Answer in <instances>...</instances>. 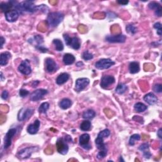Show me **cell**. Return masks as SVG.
Listing matches in <instances>:
<instances>
[{
    "label": "cell",
    "mask_w": 162,
    "mask_h": 162,
    "mask_svg": "<svg viewBox=\"0 0 162 162\" xmlns=\"http://www.w3.org/2000/svg\"><path fill=\"white\" fill-rule=\"evenodd\" d=\"M15 10H17L20 14L24 13H34L38 11H40L44 13L49 12V8L44 4L35 5L33 1H24L21 3H18L15 6Z\"/></svg>",
    "instance_id": "cell-1"
},
{
    "label": "cell",
    "mask_w": 162,
    "mask_h": 162,
    "mask_svg": "<svg viewBox=\"0 0 162 162\" xmlns=\"http://www.w3.org/2000/svg\"><path fill=\"white\" fill-rule=\"evenodd\" d=\"M64 17V14L60 12H51L48 15L46 22L50 27H57L63 21Z\"/></svg>",
    "instance_id": "cell-2"
},
{
    "label": "cell",
    "mask_w": 162,
    "mask_h": 162,
    "mask_svg": "<svg viewBox=\"0 0 162 162\" xmlns=\"http://www.w3.org/2000/svg\"><path fill=\"white\" fill-rule=\"evenodd\" d=\"M110 135V131L108 129H104L102 131L99 132V133L98 134L97 138L95 139V144L99 151L108 152L107 146L104 143V139L108 138Z\"/></svg>",
    "instance_id": "cell-3"
},
{
    "label": "cell",
    "mask_w": 162,
    "mask_h": 162,
    "mask_svg": "<svg viewBox=\"0 0 162 162\" xmlns=\"http://www.w3.org/2000/svg\"><path fill=\"white\" fill-rule=\"evenodd\" d=\"M63 39L65 40V44L68 46L73 48L74 49L78 50L80 48V40L77 37L70 38L67 34H63Z\"/></svg>",
    "instance_id": "cell-4"
},
{
    "label": "cell",
    "mask_w": 162,
    "mask_h": 162,
    "mask_svg": "<svg viewBox=\"0 0 162 162\" xmlns=\"http://www.w3.org/2000/svg\"><path fill=\"white\" fill-rule=\"evenodd\" d=\"M39 150L38 147L31 146L24 148L19 151L17 153V156L20 159H27L31 156L32 154L34 152H36Z\"/></svg>",
    "instance_id": "cell-5"
},
{
    "label": "cell",
    "mask_w": 162,
    "mask_h": 162,
    "mask_svg": "<svg viewBox=\"0 0 162 162\" xmlns=\"http://www.w3.org/2000/svg\"><path fill=\"white\" fill-rule=\"evenodd\" d=\"M56 146L58 153L62 155H67L69 147L68 145V142L66 141L64 138H61L58 139L57 143H56Z\"/></svg>",
    "instance_id": "cell-6"
},
{
    "label": "cell",
    "mask_w": 162,
    "mask_h": 162,
    "mask_svg": "<svg viewBox=\"0 0 162 162\" xmlns=\"http://www.w3.org/2000/svg\"><path fill=\"white\" fill-rule=\"evenodd\" d=\"M115 64V62L110 58H103L96 62L95 67L99 70H105L110 68Z\"/></svg>",
    "instance_id": "cell-7"
},
{
    "label": "cell",
    "mask_w": 162,
    "mask_h": 162,
    "mask_svg": "<svg viewBox=\"0 0 162 162\" xmlns=\"http://www.w3.org/2000/svg\"><path fill=\"white\" fill-rule=\"evenodd\" d=\"M17 129L15 128H12L9 129V130L7 132L4 138V149H8L9 147L11 146L12 143V139L13 137L17 133Z\"/></svg>",
    "instance_id": "cell-8"
},
{
    "label": "cell",
    "mask_w": 162,
    "mask_h": 162,
    "mask_svg": "<svg viewBox=\"0 0 162 162\" xmlns=\"http://www.w3.org/2000/svg\"><path fill=\"white\" fill-rule=\"evenodd\" d=\"M34 113V110L32 108H22L20 110L17 115V119L20 122H22L29 119Z\"/></svg>",
    "instance_id": "cell-9"
},
{
    "label": "cell",
    "mask_w": 162,
    "mask_h": 162,
    "mask_svg": "<svg viewBox=\"0 0 162 162\" xmlns=\"http://www.w3.org/2000/svg\"><path fill=\"white\" fill-rule=\"evenodd\" d=\"M105 40L110 43H124L126 40V36L124 34L108 35L105 37Z\"/></svg>",
    "instance_id": "cell-10"
},
{
    "label": "cell",
    "mask_w": 162,
    "mask_h": 162,
    "mask_svg": "<svg viewBox=\"0 0 162 162\" xmlns=\"http://www.w3.org/2000/svg\"><path fill=\"white\" fill-rule=\"evenodd\" d=\"M58 66L54 60L51 58H47L45 60V70L49 74H53L57 71Z\"/></svg>",
    "instance_id": "cell-11"
},
{
    "label": "cell",
    "mask_w": 162,
    "mask_h": 162,
    "mask_svg": "<svg viewBox=\"0 0 162 162\" xmlns=\"http://www.w3.org/2000/svg\"><path fill=\"white\" fill-rule=\"evenodd\" d=\"M48 93V91L44 89H38L30 94V100L32 101H38L42 99L45 95Z\"/></svg>",
    "instance_id": "cell-12"
},
{
    "label": "cell",
    "mask_w": 162,
    "mask_h": 162,
    "mask_svg": "<svg viewBox=\"0 0 162 162\" xmlns=\"http://www.w3.org/2000/svg\"><path fill=\"white\" fill-rule=\"evenodd\" d=\"M18 72L23 75H28L32 72V68L30 67V62L29 60H25L22 61V62L18 67Z\"/></svg>",
    "instance_id": "cell-13"
},
{
    "label": "cell",
    "mask_w": 162,
    "mask_h": 162,
    "mask_svg": "<svg viewBox=\"0 0 162 162\" xmlns=\"http://www.w3.org/2000/svg\"><path fill=\"white\" fill-rule=\"evenodd\" d=\"M90 80L88 78H79L75 81V90L79 93L83 91L89 84Z\"/></svg>",
    "instance_id": "cell-14"
},
{
    "label": "cell",
    "mask_w": 162,
    "mask_h": 162,
    "mask_svg": "<svg viewBox=\"0 0 162 162\" xmlns=\"http://www.w3.org/2000/svg\"><path fill=\"white\" fill-rule=\"evenodd\" d=\"M115 82V79L112 75H104L101 77L100 86L103 89H107L111 85H112Z\"/></svg>",
    "instance_id": "cell-15"
},
{
    "label": "cell",
    "mask_w": 162,
    "mask_h": 162,
    "mask_svg": "<svg viewBox=\"0 0 162 162\" xmlns=\"http://www.w3.org/2000/svg\"><path fill=\"white\" fill-rule=\"evenodd\" d=\"M90 135L89 134L85 133L81 135L79 137V145L85 150H89L91 149V145L89 144Z\"/></svg>",
    "instance_id": "cell-16"
},
{
    "label": "cell",
    "mask_w": 162,
    "mask_h": 162,
    "mask_svg": "<svg viewBox=\"0 0 162 162\" xmlns=\"http://www.w3.org/2000/svg\"><path fill=\"white\" fill-rule=\"evenodd\" d=\"M19 15L20 13L18 12L15 9L10 10L4 13L5 18H6V20L8 22H16L19 17Z\"/></svg>",
    "instance_id": "cell-17"
},
{
    "label": "cell",
    "mask_w": 162,
    "mask_h": 162,
    "mask_svg": "<svg viewBox=\"0 0 162 162\" xmlns=\"http://www.w3.org/2000/svg\"><path fill=\"white\" fill-rule=\"evenodd\" d=\"M27 41L29 44L33 45L36 48L40 46H43L44 43V38L40 35H35L33 38H30L27 40Z\"/></svg>",
    "instance_id": "cell-18"
},
{
    "label": "cell",
    "mask_w": 162,
    "mask_h": 162,
    "mask_svg": "<svg viewBox=\"0 0 162 162\" xmlns=\"http://www.w3.org/2000/svg\"><path fill=\"white\" fill-rule=\"evenodd\" d=\"M40 121L38 119L35 120L33 124H29L27 127V133L31 135H34L38 133L40 127Z\"/></svg>",
    "instance_id": "cell-19"
},
{
    "label": "cell",
    "mask_w": 162,
    "mask_h": 162,
    "mask_svg": "<svg viewBox=\"0 0 162 162\" xmlns=\"http://www.w3.org/2000/svg\"><path fill=\"white\" fill-rule=\"evenodd\" d=\"M143 99L149 105H154L158 102V98L153 93H149L146 94Z\"/></svg>",
    "instance_id": "cell-20"
},
{
    "label": "cell",
    "mask_w": 162,
    "mask_h": 162,
    "mask_svg": "<svg viewBox=\"0 0 162 162\" xmlns=\"http://www.w3.org/2000/svg\"><path fill=\"white\" fill-rule=\"evenodd\" d=\"M12 54L8 52L1 53L0 54V65L5 66L8 63V60L11 58Z\"/></svg>",
    "instance_id": "cell-21"
},
{
    "label": "cell",
    "mask_w": 162,
    "mask_h": 162,
    "mask_svg": "<svg viewBox=\"0 0 162 162\" xmlns=\"http://www.w3.org/2000/svg\"><path fill=\"white\" fill-rule=\"evenodd\" d=\"M70 78V75L68 73H62L60 74L57 79H56V83L58 85H62L65 82H67Z\"/></svg>",
    "instance_id": "cell-22"
},
{
    "label": "cell",
    "mask_w": 162,
    "mask_h": 162,
    "mask_svg": "<svg viewBox=\"0 0 162 162\" xmlns=\"http://www.w3.org/2000/svg\"><path fill=\"white\" fill-rule=\"evenodd\" d=\"M75 61L74 56L70 53H66L63 58V62L65 65H70L73 64Z\"/></svg>",
    "instance_id": "cell-23"
},
{
    "label": "cell",
    "mask_w": 162,
    "mask_h": 162,
    "mask_svg": "<svg viewBox=\"0 0 162 162\" xmlns=\"http://www.w3.org/2000/svg\"><path fill=\"white\" fill-rule=\"evenodd\" d=\"M129 70L130 74H135L138 73L140 70L139 63L137 62H132L129 65Z\"/></svg>",
    "instance_id": "cell-24"
},
{
    "label": "cell",
    "mask_w": 162,
    "mask_h": 162,
    "mask_svg": "<svg viewBox=\"0 0 162 162\" xmlns=\"http://www.w3.org/2000/svg\"><path fill=\"white\" fill-rule=\"evenodd\" d=\"M72 102L70 99L68 98H63L60 101L59 106L63 110H67L70 106H72Z\"/></svg>",
    "instance_id": "cell-25"
},
{
    "label": "cell",
    "mask_w": 162,
    "mask_h": 162,
    "mask_svg": "<svg viewBox=\"0 0 162 162\" xmlns=\"http://www.w3.org/2000/svg\"><path fill=\"white\" fill-rule=\"evenodd\" d=\"M96 112L91 109H89L85 111L82 114V118L85 120H91L95 117Z\"/></svg>",
    "instance_id": "cell-26"
},
{
    "label": "cell",
    "mask_w": 162,
    "mask_h": 162,
    "mask_svg": "<svg viewBox=\"0 0 162 162\" xmlns=\"http://www.w3.org/2000/svg\"><path fill=\"white\" fill-rule=\"evenodd\" d=\"M134 108L136 112L142 113V112H144V111H145L147 109H148V106L143 103L138 102V103H136L134 105Z\"/></svg>",
    "instance_id": "cell-27"
},
{
    "label": "cell",
    "mask_w": 162,
    "mask_h": 162,
    "mask_svg": "<svg viewBox=\"0 0 162 162\" xmlns=\"http://www.w3.org/2000/svg\"><path fill=\"white\" fill-rule=\"evenodd\" d=\"M53 44L54 46L55 49L57 51V52H62L64 49V46L61 40L58 39H54L53 40Z\"/></svg>",
    "instance_id": "cell-28"
},
{
    "label": "cell",
    "mask_w": 162,
    "mask_h": 162,
    "mask_svg": "<svg viewBox=\"0 0 162 162\" xmlns=\"http://www.w3.org/2000/svg\"><path fill=\"white\" fill-rule=\"evenodd\" d=\"M127 90V85L124 83H120L116 86L115 89V93L119 94H123L126 92Z\"/></svg>",
    "instance_id": "cell-29"
},
{
    "label": "cell",
    "mask_w": 162,
    "mask_h": 162,
    "mask_svg": "<svg viewBox=\"0 0 162 162\" xmlns=\"http://www.w3.org/2000/svg\"><path fill=\"white\" fill-rule=\"evenodd\" d=\"M91 126H92V125H91V122L89 120H85L81 123L80 129L82 131H88L91 129Z\"/></svg>",
    "instance_id": "cell-30"
},
{
    "label": "cell",
    "mask_w": 162,
    "mask_h": 162,
    "mask_svg": "<svg viewBox=\"0 0 162 162\" xmlns=\"http://www.w3.org/2000/svg\"><path fill=\"white\" fill-rule=\"evenodd\" d=\"M49 108V104L48 102L43 103L39 106L38 108V111L40 113H46L48 110Z\"/></svg>",
    "instance_id": "cell-31"
},
{
    "label": "cell",
    "mask_w": 162,
    "mask_h": 162,
    "mask_svg": "<svg viewBox=\"0 0 162 162\" xmlns=\"http://www.w3.org/2000/svg\"><path fill=\"white\" fill-rule=\"evenodd\" d=\"M140 139H141V136L139 134H133L130 137V139L129 141V144L130 146H134V144L135 143V141H139Z\"/></svg>",
    "instance_id": "cell-32"
},
{
    "label": "cell",
    "mask_w": 162,
    "mask_h": 162,
    "mask_svg": "<svg viewBox=\"0 0 162 162\" xmlns=\"http://www.w3.org/2000/svg\"><path fill=\"white\" fill-rule=\"evenodd\" d=\"M125 29H126V31L127 32V33L132 35L135 34L137 32V31H138V29H137V27L135 26V25H132V24L127 25Z\"/></svg>",
    "instance_id": "cell-33"
},
{
    "label": "cell",
    "mask_w": 162,
    "mask_h": 162,
    "mask_svg": "<svg viewBox=\"0 0 162 162\" xmlns=\"http://www.w3.org/2000/svg\"><path fill=\"white\" fill-rule=\"evenodd\" d=\"M93 57H94L93 54L92 53H89L88 50L85 51V52H84L82 54V58L85 61H88V60L93 59Z\"/></svg>",
    "instance_id": "cell-34"
},
{
    "label": "cell",
    "mask_w": 162,
    "mask_h": 162,
    "mask_svg": "<svg viewBox=\"0 0 162 162\" xmlns=\"http://www.w3.org/2000/svg\"><path fill=\"white\" fill-rule=\"evenodd\" d=\"M148 7L151 10H155V11L161 8V5L156 1H151L148 4Z\"/></svg>",
    "instance_id": "cell-35"
},
{
    "label": "cell",
    "mask_w": 162,
    "mask_h": 162,
    "mask_svg": "<svg viewBox=\"0 0 162 162\" xmlns=\"http://www.w3.org/2000/svg\"><path fill=\"white\" fill-rule=\"evenodd\" d=\"M153 27L156 29V32L157 34L160 36L162 35V28H161V24L160 22H156L154 24Z\"/></svg>",
    "instance_id": "cell-36"
},
{
    "label": "cell",
    "mask_w": 162,
    "mask_h": 162,
    "mask_svg": "<svg viewBox=\"0 0 162 162\" xmlns=\"http://www.w3.org/2000/svg\"><path fill=\"white\" fill-rule=\"evenodd\" d=\"M153 90L155 93H160L162 92V85L160 84H156L153 87Z\"/></svg>",
    "instance_id": "cell-37"
},
{
    "label": "cell",
    "mask_w": 162,
    "mask_h": 162,
    "mask_svg": "<svg viewBox=\"0 0 162 162\" xmlns=\"http://www.w3.org/2000/svg\"><path fill=\"white\" fill-rule=\"evenodd\" d=\"M149 146L148 143H143L139 146V147L138 148V149L139 151H141L142 153H143V152H144L145 151L149 150Z\"/></svg>",
    "instance_id": "cell-38"
},
{
    "label": "cell",
    "mask_w": 162,
    "mask_h": 162,
    "mask_svg": "<svg viewBox=\"0 0 162 162\" xmlns=\"http://www.w3.org/2000/svg\"><path fill=\"white\" fill-rule=\"evenodd\" d=\"M107 153H108V152H106V151H99L98 152V153L97 154V156H96V157H97V158L98 160H102L104 158H105V157L106 156V155H107Z\"/></svg>",
    "instance_id": "cell-39"
},
{
    "label": "cell",
    "mask_w": 162,
    "mask_h": 162,
    "mask_svg": "<svg viewBox=\"0 0 162 162\" xmlns=\"http://www.w3.org/2000/svg\"><path fill=\"white\" fill-rule=\"evenodd\" d=\"M29 94V92L26 89H22L19 91V96L21 98L26 97V96H27Z\"/></svg>",
    "instance_id": "cell-40"
},
{
    "label": "cell",
    "mask_w": 162,
    "mask_h": 162,
    "mask_svg": "<svg viewBox=\"0 0 162 162\" xmlns=\"http://www.w3.org/2000/svg\"><path fill=\"white\" fill-rule=\"evenodd\" d=\"M35 49H38L39 51V52H41V53H47L48 52V49L47 48H46L45 46H44L43 45V46H40L36 48Z\"/></svg>",
    "instance_id": "cell-41"
},
{
    "label": "cell",
    "mask_w": 162,
    "mask_h": 162,
    "mask_svg": "<svg viewBox=\"0 0 162 162\" xmlns=\"http://www.w3.org/2000/svg\"><path fill=\"white\" fill-rule=\"evenodd\" d=\"M143 155L146 159H149L151 157V153H150L149 150H147L143 152Z\"/></svg>",
    "instance_id": "cell-42"
},
{
    "label": "cell",
    "mask_w": 162,
    "mask_h": 162,
    "mask_svg": "<svg viewBox=\"0 0 162 162\" xmlns=\"http://www.w3.org/2000/svg\"><path fill=\"white\" fill-rule=\"evenodd\" d=\"M8 96H9V93L7 91L4 90L3 91L2 93H1V98L3 100H7L8 98Z\"/></svg>",
    "instance_id": "cell-43"
},
{
    "label": "cell",
    "mask_w": 162,
    "mask_h": 162,
    "mask_svg": "<svg viewBox=\"0 0 162 162\" xmlns=\"http://www.w3.org/2000/svg\"><path fill=\"white\" fill-rule=\"evenodd\" d=\"M155 15H156L157 17H161V15H162V8H160L158 9L157 10H156V11L155 12Z\"/></svg>",
    "instance_id": "cell-44"
},
{
    "label": "cell",
    "mask_w": 162,
    "mask_h": 162,
    "mask_svg": "<svg viewBox=\"0 0 162 162\" xmlns=\"http://www.w3.org/2000/svg\"><path fill=\"white\" fill-rule=\"evenodd\" d=\"M116 2L120 5H123V6H125L129 3V1H117Z\"/></svg>",
    "instance_id": "cell-45"
},
{
    "label": "cell",
    "mask_w": 162,
    "mask_h": 162,
    "mask_svg": "<svg viewBox=\"0 0 162 162\" xmlns=\"http://www.w3.org/2000/svg\"><path fill=\"white\" fill-rule=\"evenodd\" d=\"M162 130H161V128H160L159 130H158V132H157V135H158V138L160 139H161L162 138Z\"/></svg>",
    "instance_id": "cell-46"
},
{
    "label": "cell",
    "mask_w": 162,
    "mask_h": 162,
    "mask_svg": "<svg viewBox=\"0 0 162 162\" xmlns=\"http://www.w3.org/2000/svg\"><path fill=\"white\" fill-rule=\"evenodd\" d=\"M39 84V81H38V80H35V81H34V82H33L32 85V87H33V88H35V87H37L38 85Z\"/></svg>",
    "instance_id": "cell-47"
},
{
    "label": "cell",
    "mask_w": 162,
    "mask_h": 162,
    "mask_svg": "<svg viewBox=\"0 0 162 162\" xmlns=\"http://www.w3.org/2000/svg\"><path fill=\"white\" fill-rule=\"evenodd\" d=\"M5 43V39L3 36H1V49L3 48L4 43Z\"/></svg>",
    "instance_id": "cell-48"
},
{
    "label": "cell",
    "mask_w": 162,
    "mask_h": 162,
    "mask_svg": "<svg viewBox=\"0 0 162 162\" xmlns=\"http://www.w3.org/2000/svg\"><path fill=\"white\" fill-rule=\"evenodd\" d=\"M83 65H84V63L82 62H79L77 63H76V66H77V67H82V66Z\"/></svg>",
    "instance_id": "cell-49"
},
{
    "label": "cell",
    "mask_w": 162,
    "mask_h": 162,
    "mask_svg": "<svg viewBox=\"0 0 162 162\" xmlns=\"http://www.w3.org/2000/svg\"><path fill=\"white\" fill-rule=\"evenodd\" d=\"M0 77H1V81H3V80H4V77H3V72H1V76H0Z\"/></svg>",
    "instance_id": "cell-50"
},
{
    "label": "cell",
    "mask_w": 162,
    "mask_h": 162,
    "mask_svg": "<svg viewBox=\"0 0 162 162\" xmlns=\"http://www.w3.org/2000/svg\"><path fill=\"white\" fill-rule=\"evenodd\" d=\"M119 161H124V160H123V158H122V156H120V160H119Z\"/></svg>",
    "instance_id": "cell-51"
}]
</instances>
